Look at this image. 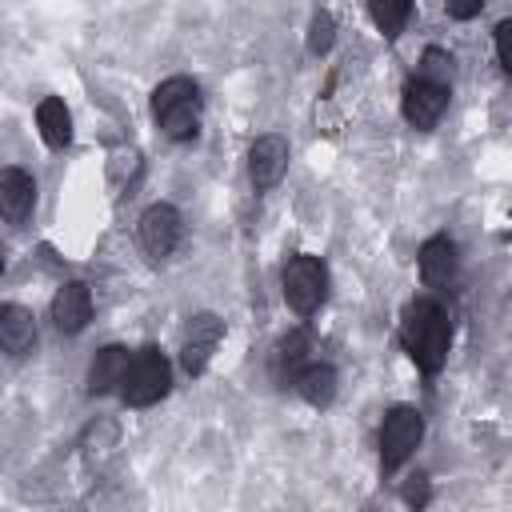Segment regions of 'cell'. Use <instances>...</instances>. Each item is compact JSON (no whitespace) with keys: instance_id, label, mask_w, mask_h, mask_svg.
Wrapping results in <instances>:
<instances>
[{"instance_id":"4","label":"cell","mask_w":512,"mask_h":512,"mask_svg":"<svg viewBox=\"0 0 512 512\" xmlns=\"http://www.w3.org/2000/svg\"><path fill=\"white\" fill-rule=\"evenodd\" d=\"M168 380H172L168 360L156 348H140L132 356V364H128V376H124L120 392H124V400L132 408H148V404H156L168 392Z\"/></svg>"},{"instance_id":"10","label":"cell","mask_w":512,"mask_h":512,"mask_svg":"<svg viewBox=\"0 0 512 512\" xmlns=\"http://www.w3.org/2000/svg\"><path fill=\"white\" fill-rule=\"evenodd\" d=\"M52 320L60 332H80L92 320V292L80 280H68L56 296H52Z\"/></svg>"},{"instance_id":"23","label":"cell","mask_w":512,"mask_h":512,"mask_svg":"<svg viewBox=\"0 0 512 512\" xmlns=\"http://www.w3.org/2000/svg\"><path fill=\"white\" fill-rule=\"evenodd\" d=\"M404 500H408V504H428V480H424V476H412V480L404 484Z\"/></svg>"},{"instance_id":"19","label":"cell","mask_w":512,"mask_h":512,"mask_svg":"<svg viewBox=\"0 0 512 512\" xmlns=\"http://www.w3.org/2000/svg\"><path fill=\"white\" fill-rule=\"evenodd\" d=\"M416 76H420V80H432V84H440V88H448V84H452V56L440 52V48H428V52L420 56Z\"/></svg>"},{"instance_id":"17","label":"cell","mask_w":512,"mask_h":512,"mask_svg":"<svg viewBox=\"0 0 512 512\" xmlns=\"http://www.w3.org/2000/svg\"><path fill=\"white\" fill-rule=\"evenodd\" d=\"M308 364V332H292L276 344V356H272V372L280 384H292L300 376V368Z\"/></svg>"},{"instance_id":"16","label":"cell","mask_w":512,"mask_h":512,"mask_svg":"<svg viewBox=\"0 0 512 512\" xmlns=\"http://www.w3.org/2000/svg\"><path fill=\"white\" fill-rule=\"evenodd\" d=\"M36 124H40V136L48 148H64L72 140V116H68L64 100H56V96L36 104Z\"/></svg>"},{"instance_id":"14","label":"cell","mask_w":512,"mask_h":512,"mask_svg":"<svg viewBox=\"0 0 512 512\" xmlns=\"http://www.w3.org/2000/svg\"><path fill=\"white\" fill-rule=\"evenodd\" d=\"M0 344L8 356H24L32 352L36 344V324H32V312L20 308V304H4L0 308Z\"/></svg>"},{"instance_id":"20","label":"cell","mask_w":512,"mask_h":512,"mask_svg":"<svg viewBox=\"0 0 512 512\" xmlns=\"http://www.w3.org/2000/svg\"><path fill=\"white\" fill-rule=\"evenodd\" d=\"M332 40H336V20L328 12H316L312 24H308V52L312 56H324L332 48Z\"/></svg>"},{"instance_id":"12","label":"cell","mask_w":512,"mask_h":512,"mask_svg":"<svg viewBox=\"0 0 512 512\" xmlns=\"http://www.w3.org/2000/svg\"><path fill=\"white\" fill-rule=\"evenodd\" d=\"M420 276L428 288H452L456 280V244L448 236H432L420 248Z\"/></svg>"},{"instance_id":"13","label":"cell","mask_w":512,"mask_h":512,"mask_svg":"<svg viewBox=\"0 0 512 512\" xmlns=\"http://www.w3.org/2000/svg\"><path fill=\"white\" fill-rule=\"evenodd\" d=\"M128 364H132L128 348H120V344L100 348L96 360H92V368H88V392H92V396H104V392H112L116 384H124Z\"/></svg>"},{"instance_id":"22","label":"cell","mask_w":512,"mask_h":512,"mask_svg":"<svg viewBox=\"0 0 512 512\" xmlns=\"http://www.w3.org/2000/svg\"><path fill=\"white\" fill-rule=\"evenodd\" d=\"M444 8H448V16H456V20H472V16L484 8V0H444Z\"/></svg>"},{"instance_id":"3","label":"cell","mask_w":512,"mask_h":512,"mask_svg":"<svg viewBox=\"0 0 512 512\" xmlns=\"http://www.w3.org/2000/svg\"><path fill=\"white\" fill-rule=\"evenodd\" d=\"M328 296V272L316 256H292L284 264V300L292 304V312L312 316Z\"/></svg>"},{"instance_id":"9","label":"cell","mask_w":512,"mask_h":512,"mask_svg":"<svg viewBox=\"0 0 512 512\" xmlns=\"http://www.w3.org/2000/svg\"><path fill=\"white\" fill-rule=\"evenodd\" d=\"M284 168H288V140H284V136H276V132L260 136V140L252 144V152H248L252 184H256L260 192H268V188H276V184H280Z\"/></svg>"},{"instance_id":"18","label":"cell","mask_w":512,"mask_h":512,"mask_svg":"<svg viewBox=\"0 0 512 512\" xmlns=\"http://www.w3.org/2000/svg\"><path fill=\"white\" fill-rule=\"evenodd\" d=\"M368 12H372V24L392 40L400 36L408 12H412V0H368Z\"/></svg>"},{"instance_id":"11","label":"cell","mask_w":512,"mask_h":512,"mask_svg":"<svg viewBox=\"0 0 512 512\" xmlns=\"http://www.w3.org/2000/svg\"><path fill=\"white\" fill-rule=\"evenodd\" d=\"M0 208L12 224H24L36 208V180L24 168H8L0 176Z\"/></svg>"},{"instance_id":"2","label":"cell","mask_w":512,"mask_h":512,"mask_svg":"<svg viewBox=\"0 0 512 512\" xmlns=\"http://www.w3.org/2000/svg\"><path fill=\"white\" fill-rule=\"evenodd\" d=\"M152 116L168 140H192L200 132V88L188 76H172L152 92Z\"/></svg>"},{"instance_id":"21","label":"cell","mask_w":512,"mask_h":512,"mask_svg":"<svg viewBox=\"0 0 512 512\" xmlns=\"http://www.w3.org/2000/svg\"><path fill=\"white\" fill-rule=\"evenodd\" d=\"M496 56H500L504 72L512 76V20H500L496 24Z\"/></svg>"},{"instance_id":"6","label":"cell","mask_w":512,"mask_h":512,"mask_svg":"<svg viewBox=\"0 0 512 512\" xmlns=\"http://www.w3.org/2000/svg\"><path fill=\"white\" fill-rule=\"evenodd\" d=\"M220 336H224V324H220L212 312H200V316H192V320H188L180 360H184V368H188L192 376H200V372L208 368V360H212V352H216Z\"/></svg>"},{"instance_id":"15","label":"cell","mask_w":512,"mask_h":512,"mask_svg":"<svg viewBox=\"0 0 512 512\" xmlns=\"http://www.w3.org/2000/svg\"><path fill=\"white\" fill-rule=\"evenodd\" d=\"M292 388L312 404V408H328L336 396V368L332 364H304L300 376L292 380Z\"/></svg>"},{"instance_id":"8","label":"cell","mask_w":512,"mask_h":512,"mask_svg":"<svg viewBox=\"0 0 512 512\" xmlns=\"http://www.w3.org/2000/svg\"><path fill=\"white\" fill-rule=\"evenodd\" d=\"M180 240V212L172 204H152L140 216V244L152 260H164Z\"/></svg>"},{"instance_id":"1","label":"cell","mask_w":512,"mask_h":512,"mask_svg":"<svg viewBox=\"0 0 512 512\" xmlns=\"http://www.w3.org/2000/svg\"><path fill=\"white\" fill-rule=\"evenodd\" d=\"M400 340H404V352L412 356V364L420 372H440L444 360H448L452 324H448V316H444L440 304L412 300L404 308V320H400Z\"/></svg>"},{"instance_id":"7","label":"cell","mask_w":512,"mask_h":512,"mask_svg":"<svg viewBox=\"0 0 512 512\" xmlns=\"http://www.w3.org/2000/svg\"><path fill=\"white\" fill-rule=\"evenodd\" d=\"M400 108H404V120H408V124H416V128H432V124L444 116V108H448V88L412 76V80L404 84V100H400Z\"/></svg>"},{"instance_id":"5","label":"cell","mask_w":512,"mask_h":512,"mask_svg":"<svg viewBox=\"0 0 512 512\" xmlns=\"http://www.w3.org/2000/svg\"><path fill=\"white\" fill-rule=\"evenodd\" d=\"M420 436H424L420 412L408 408V404H396V408L384 416V424H380V464H384V468H400V464L416 452Z\"/></svg>"}]
</instances>
